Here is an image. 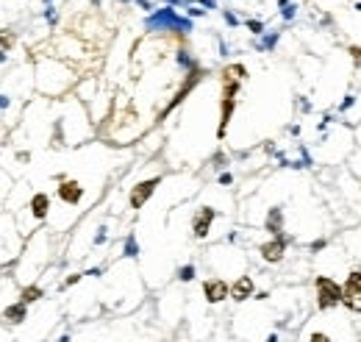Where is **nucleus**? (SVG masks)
<instances>
[{"label": "nucleus", "mask_w": 361, "mask_h": 342, "mask_svg": "<svg viewBox=\"0 0 361 342\" xmlns=\"http://www.w3.org/2000/svg\"><path fill=\"white\" fill-rule=\"evenodd\" d=\"M253 295V278L250 276H242L239 281L231 287V298L234 300H247Z\"/></svg>", "instance_id": "1a4fd4ad"}, {"label": "nucleus", "mask_w": 361, "mask_h": 342, "mask_svg": "<svg viewBox=\"0 0 361 342\" xmlns=\"http://www.w3.org/2000/svg\"><path fill=\"white\" fill-rule=\"evenodd\" d=\"M192 278H195V267H192V264H187V267L180 270V281H192Z\"/></svg>", "instance_id": "ddd939ff"}, {"label": "nucleus", "mask_w": 361, "mask_h": 342, "mask_svg": "<svg viewBox=\"0 0 361 342\" xmlns=\"http://www.w3.org/2000/svg\"><path fill=\"white\" fill-rule=\"evenodd\" d=\"M42 295H45L42 287H36V284H34V287H25L23 292H20V303H25V306H28V303H36Z\"/></svg>", "instance_id": "9b49d317"}, {"label": "nucleus", "mask_w": 361, "mask_h": 342, "mask_svg": "<svg viewBox=\"0 0 361 342\" xmlns=\"http://www.w3.org/2000/svg\"><path fill=\"white\" fill-rule=\"evenodd\" d=\"M158 184H161L158 175H156V178H147V181H139V184L131 189V198H128V200H131V209H142V206L147 203V198L156 192Z\"/></svg>", "instance_id": "7ed1b4c3"}, {"label": "nucleus", "mask_w": 361, "mask_h": 342, "mask_svg": "<svg viewBox=\"0 0 361 342\" xmlns=\"http://www.w3.org/2000/svg\"><path fill=\"white\" fill-rule=\"evenodd\" d=\"M336 303H342V287L331 278H317V306L319 309H333Z\"/></svg>", "instance_id": "f257e3e1"}, {"label": "nucleus", "mask_w": 361, "mask_h": 342, "mask_svg": "<svg viewBox=\"0 0 361 342\" xmlns=\"http://www.w3.org/2000/svg\"><path fill=\"white\" fill-rule=\"evenodd\" d=\"M342 303L353 312H361V273H350L342 287Z\"/></svg>", "instance_id": "f03ea898"}, {"label": "nucleus", "mask_w": 361, "mask_h": 342, "mask_svg": "<svg viewBox=\"0 0 361 342\" xmlns=\"http://www.w3.org/2000/svg\"><path fill=\"white\" fill-rule=\"evenodd\" d=\"M12 42H14V34H3V31H0V45H3V48H12Z\"/></svg>", "instance_id": "4468645a"}, {"label": "nucleus", "mask_w": 361, "mask_h": 342, "mask_svg": "<svg viewBox=\"0 0 361 342\" xmlns=\"http://www.w3.org/2000/svg\"><path fill=\"white\" fill-rule=\"evenodd\" d=\"M203 292H206V300H209V303H220V300H225L231 295V287L223 281V278H211V281L203 284Z\"/></svg>", "instance_id": "39448f33"}, {"label": "nucleus", "mask_w": 361, "mask_h": 342, "mask_svg": "<svg viewBox=\"0 0 361 342\" xmlns=\"http://www.w3.org/2000/svg\"><path fill=\"white\" fill-rule=\"evenodd\" d=\"M28 211H31L34 220H45L48 211H50V195L48 192H36L34 198H31V203H28Z\"/></svg>", "instance_id": "0eeeda50"}, {"label": "nucleus", "mask_w": 361, "mask_h": 342, "mask_svg": "<svg viewBox=\"0 0 361 342\" xmlns=\"http://www.w3.org/2000/svg\"><path fill=\"white\" fill-rule=\"evenodd\" d=\"M308 342H331V336H325V334H311V336H308Z\"/></svg>", "instance_id": "2eb2a0df"}, {"label": "nucleus", "mask_w": 361, "mask_h": 342, "mask_svg": "<svg viewBox=\"0 0 361 342\" xmlns=\"http://www.w3.org/2000/svg\"><path fill=\"white\" fill-rule=\"evenodd\" d=\"M267 228H270L272 234L281 231V209H272L270 211V217H267Z\"/></svg>", "instance_id": "f8f14e48"}, {"label": "nucleus", "mask_w": 361, "mask_h": 342, "mask_svg": "<svg viewBox=\"0 0 361 342\" xmlns=\"http://www.w3.org/2000/svg\"><path fill=\"white\" fill-rule=\"evenodd\" d=\"M217 217V211L211 209V206H203V209L198 211V217H195V222H192V228H195V237L198 240H203L206 234H209V225H211V220Z\"/></svg>", "instance_id": "423d86ee"}, {"label": "nucleus", "mask_w": 361, "mask_h": 342, "mask_svg": "<svg viewBox=\"0 0 361 342\" xmlns=\"http://www.w3.org/2000/svg\"><path fill=\"white\" fill-rule=\"evenodd\" d=\"M283 251H286V242L278 237V240L264 242V245H261V259H264V262H281V259H283Z\"/></svg>", "instance_id": "6e6552de"}, {"label": "nucleus", "mask_w": 361, "mask_h": 342, "mask_svg": "<svg viewBox=\"0 0 361 342\" xmlns=\"http://www.w3.org/2000/svg\"><path fill=\"white\" fill-rule=\"evenodd\" d=\"M59 200L61 203H67V206H75L81 198H84V186L78 184V181H61V186H59Z\"/></svg>", "instance_id": "20e7f679"}, {"label": "nucleus", "mask_w": 361, "mask_h": 342, "mask_svg": "<svg viewBox=\"0 0 361 342\" xmlns=\"http://www.w3.org/2000/svg\"><path fill=\"white\" fill-rule=\"evenodd\" d=\"M350 56L355 59V64L361 67V48H350Z\"/></svg>", "instance_id": "dca6fc26"}, {"label": "nucleus", "mask_w": 361, "mask_h": 342, "mask_svg": "<svg viewBox=\"0 0 361 342\" xmlns=\"http://www.w3.org/2000/svg\"><path fill=\"white\" fill-rule=\"evenodd\" d=\"M25 317H28V306H25V303L6 306V312H3V323H12V325H20Z\"/></svg>", "instance_id": "9d476101"}]
</instances>
